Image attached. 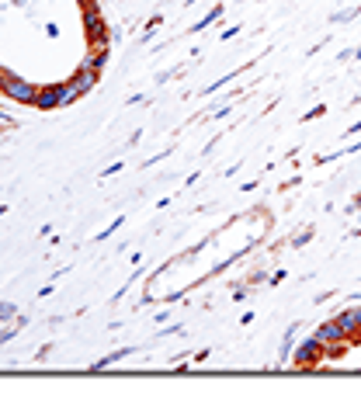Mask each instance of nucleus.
Returning <instances> with one entry per match:
<instances>
[{"mask_svg": "<svg viewBox=\"0 0 361 406\" xmlns=\"http://www.w3.org/2000/svg\"><path fill=\"white\" fill-rule=\"evenodd\" d=\"M32 105H35V108H45V112H52V108H63V97H59V83H56V87H45V90H39Z\"/></svg>", "mask_w": 361, "mask_h": 406, "instance_id": "5", "label": "nucleus"}, {"mask_svg": "<svg viewBox=\"0 0 361 406\" xmlns=\"http://www.w3.org/2000/svg\"><path fill=\"white\" fill-rule=\"evenodd\" d=\"M313 337L320 340L323 347H333V344H351V340H348V333L341 330V323H337V320H330V323L316 326V333H313Z\"/></svg>", "mask_w": 361, "mask_h": 406, "instance_id": "3", "label": "nucleus"}, {"mask_svg": "<svg viewBox=\"0 0 361 406\" xmlns=\"http://www.w3.org/2000/svg\"><path fill=\"white\" fill-rule=\"evenodd\" d=\"M323 354H326V351H323V344L313 337V340H306V344L295 351V368H316Z\"/></svg>", "mask_w": 361, "mask_h": 406, "instance_id": "2", "label": "nucleus"}, {"mask_svg": "<svg viewBox=\"0 0 361 406\" xmlns=\"http://www.w3.org/2000/svg\"><path fill=\"white\" fill-rule=\"evenodd\" d=\"M337 323L348 333L351 344H361V309H344V313L337 316Z\"/></svg>", "mask_w": 361, "mask_h": 406, "instance_id": "4", "label": "nucleus"}, {"mask_svg": "<svg viewBox=\"0 0 361 406\" xmlns=\"http://www.w3.org/2000/svg\"><path fill=\"white\" fill-rule=\"evenodd\" d=\"M0 90L11 97V101H18V105H32L35 101V94H39V87L35 83H28L25 77H14L11 70H4L0 66Z\"/></svg>", "mask_w": 361, "mask_h": 406, "instance_id": "1", "label": "nucleus"}, {"mask_svg": "<svg viewBox=\"0 0 361 406\" xmlns=\"http://www.w3.org/2000/svg\"><path fill=\"white\" fill-rule=\"evenodd\" d=\"M94 83H97V70H90V66H81V70H77V77H73V90H77V94H87Z\"/></svg>", "mask_w": 361, "mask_h": 406, "instance_id": "6", "label": "nucleus"}]
</instances>
